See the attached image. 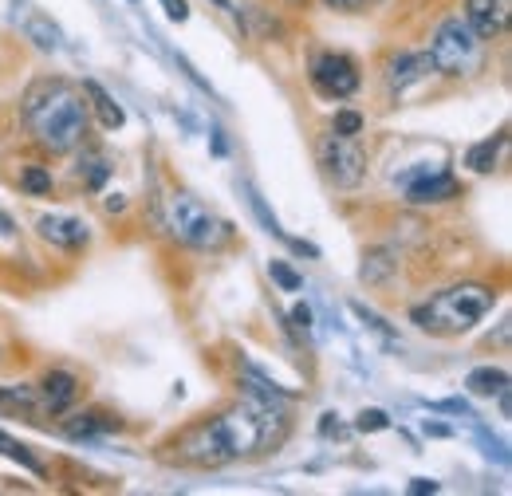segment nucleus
Segmentation results:
<instances>
[{
    "mask_svg": "<svg viewBox=\"0 0 512 496\" xmlns=\"http://www.w3.org/2000/svg\"><path fill=\"white\" fill-rule=\"evenodd\" d=\"M20 119L44 154L64 158L87 142L91 107H87V95L71 79L40 75L20 91Z\"/></svg>",
    "mask_w": 512,
    "mask_h": 496,
    "instance_id": "nucleus-1",
    "label": "nucleus"
},
{
    "mask_svg": "<svg viewBox=\"0 0 512 496\" xmlns=\"http://www.w3.org/2000/svg\"><path fill=\"white\" fill-rule=\"evenodd\" d=\"M497 284L489 280H453L446 288L430 292L422 304L410 308V323L434 339L469 335L489 311L497 308Z\"/></svg>",
    "mask_w": 512,
    "mask_h": 496,
    "instance_id": "nucleus-2",
    "label": "nucleus"
},
{
    "mask_svg": "<svg viewBox=\"0 0 512 496\" xmlns=\"http://www.w3.org/2000/svg\"><path fill=\"white\" fill-rule=\"evenodd\" d=\"M158 225H162L178 245L193 248V252H221V248L233 245V237H237L233 221L217 217V213H213L197 193H190V189H174V193L166 197V209H162Z\"/></svg>",
    "mask_w": 512,
    "mask_h": 496,
    "instance_id": "nucleus-3",
    "label": "nucleus"
},
{
    "mask_svg": "<svg viewBox=\"0 0 512 496\" xmlns=\"http://www.w3.org/2000/svg\"><path fill=\"white\" fill-rule=\"evenodd\" d=\"M485 48L477 40V32L465 24V16H442L430 32V48L426 56L434 63V75L442 79H469L485 67Z\"/></svg>",
    "mask_w": 512,
    "mask_h": 496,
    "instance_id": "nucleus-4",
    "label": "nucleus"
},
{
    "mask_svg": "<svg viewBox=\"0 0 512 496\" xmlns=\"http://www.w3.org/2000/svg\"><path fill=\"white\" fill-rule=\"evenodd\" d=\"M158 457L170 461V465H182V469H221V465H229V449L221 441L213 414H201V418H193L190 426L174 430L162 441Z\"/></svg>",
    "mask_w": 512,
    "mask_h": 496,
    "instance_id": "nucleus-5",
    "label": "nucleus"
},
{
    "mask_svg": "<svg viewBox=\"0 0 512 496\" xmlns=\"http://www.w3.org/2000/svg\"><path fill=\"white\" fill-rule=\"evenodd\" d=\"M316 166L335 189H359L367 182L371 158L359 138H339V134L323 130L316 138Z\"/></svg>",
    "mask_w": 512,
    "mask_h": 496,
    "instance_id": "nucleus-6",
    "label": "nucleus"
},
{
    "mask_svg": "<svg viewBox=\"0 0 512 496\" xmlns=\"http://www.w3.org/2000/svg\"><path fill=\"white\" fill-rule=\"evenodd\" d=\"M308 83L312 91L327 99V103H343L351 95H359L363 87V63L355 60L351 52H339V48H323L308 63Z\"/></svg>",
    "mask_w": 512,
    "mask_h": 496,
    "instance_id": "nucleus-7",
    "label": "nucleus"
},
{
    "mask_svg": "<svg viewBox=\"0 0 512 496\" xmlns=\"http://www.w3.org/2000/svg\"><path fill=\"white\" fill-rule=\"evenodd\" d=\"M426 79H434V63L426 52L402 48V52H390L383 60V83L394 99H402L410 87H422Z\"/></svg>",
    "mask_w": 512,
    "mask_h": 496,
    "instance_id": "nucleus-8",
    "label": "nucleus"
},
{
    "mask_svg": "<svg viewBox=\"0 0 512 496\" xmlns=\"http://www.w3.org/2000/svg\"><path fill=\"white\" fill-rule=\"evenodd\" d=\"M36 394H40V410L48 418H60L71 406H79L83 398V378L67 367H48L36 382Z\"/></svg>",
    "mask_w": 512,
    "mask_h": 496,
    "instance_id": "nucleus-9",
    "label": "nucleus"
},
{
    "mask_svg": "<svg viewBox=\"0 0 512 496\" xmlns=\"http://www.w3.org/2000/svg\"><path fill=\"white\" fill-rule=\"evenodd\" d=\"M127 422L115 414V410H103V406H71L67 414H60V434L67 437V441H95V437L103 434H119Z\"/></svg>",
    "mask_w": 512,
    "mask_h": 496,
    "instance_id": "nucleus-10",
    "label": "nucleus"
},
{
    "mask_svg": "<svg viewBox=\"0 0 512 496\" xmlns=\"http://www.w3.org/2000/svg\"><path fill=\"white\" fill-rule=\"evenodd\" d=\"M457 197H465L461 178H453L449 170H426V174L406 182V197L402 201L414 205V209H434V205H449Z\"/></svg>",
    "mask_w": 512,
    "mask_h": 496,
    "instance_id": "nucleus-11",
    "label": "nucleus"
},
{
    "mask_svg": "<svg viewBox=\"0 0 512 496\" xmlns=\"http://www.w3.org/2000/svg\"><path fill=\"white\" fill-rule=\"evenodd\" d=\"M36 237L44 245L60 248V252H87V245H91V225L83 217H71V213H44L36 221Z\"/></svg>",
    "mask_w": 512,
    "mask_h": 496,
    "instance_id": "nucleus-12",
    "label": "nucleus"
},
{
    "mask_svg": "<svg viewBox=\"0 0 512 496\" xmlns=\"http://www.w3.org/2000/svg\"><path fill=\"white\" fill-rule=\"evenodd\" d=\"M465 24L481 44H497L509 32V0H465Z\"/></svg>",
    "mask_w": 512,
    "mask_h": 496,
    "instance_id": "nucleus-13",
    "label": "nucleus"
},
{
    "mask_svg": "<svg viewBox=\"0 0 512 496\" xmlns=\"http://www.w3.org/2000/svg\"><path fill=\"white\" fill-rule=\"evenodd\" d=\"M402 268V252L394 245H375L363 252V264H359V280L367 288H390L394 276Z\"/></svg>",
    "mask_w": 512,
    "mask_h": 496,
    "instance_id": "nucleus-14",
    "label": "nucleus"
},
{
    "mask_svg": "<svg viewBox=\"0 0 512 496\" xmlns=\"http://www.w3.org/2000/svg\"><path fill=\"white\" fill-rule=\"evenodd\" d=\"M79 91L87 95V107H91V115H95V123L103 126V130H123L127 126V111H123V103L99 83V79H83L79 83Z\"/></svg>",
    "mask_w": 512,
    "mask_h": 496,
    "instance_id": "nucleus-15",
    "label": "nucleus"
},
{
    "mask_svg": "<svg viewBox=\"0 0 512 496\" xmlns=\"http://www.w3.org/2000/svg\"><path fill=\"white\" fill-rule=\"evenodd\" d=\"M233 16H237V24H241V32H245L249 40L272 44V40H280V36H284V20H280L272 8H264V4L233 8Z\"/></svg>",
    "mask_w": 512,
    "mask_h": 496,
    "instance_id": "nucleus-16",
    "label": "nucleus"
},
{
    "mask_svg": "<svg viewBox=\"0 0 512 496\" xmlns=\"http://www.w3.org/2000/svg\"><path fill=\"white\" fill-rule=\"evenodd\" d=\"M0 414L8 418H40V394L36 382H0Z\"/></svg>",
    "mask_w": 512,
    "mask_h": 496,
    "instance_id": "nucleus-17",
    "label": "nucleus"
},
{
    "mask_svg": "<svg viewBox=\"0 0 512 496\" xmlns=\"http://www.w3.org/2000/svg\"><path fill=\"white\" fill-rule=\"evenodd\" d=\"M505 142H509V130L501 126L493 138H481V142H473V146L465 150V166H469L473 174H493V170L501 166V150H505Z\"/></svg>",
    "mask_w": 512,
    "mask_h": 496,
    "instance_id": "nucleus-18",
    "label": "nucleus"
},
{
    "mask_svg": "<svg viewBox=\"0 0 512 496\" xmlns=\"http://www.w3.org/2000/svg\"><path fill=\"white\" fill-rule=\"evenodd\" d=\"M24 36L40 48V52H60L64 48V32H60V24L48 16V12H28V20H24Z\"/></svg>",
    "mask_w": 512,
    "mask_h": 496,
    "instance_id": "nucleus-19",
    "label": "nucleus"
},
{
    "mask_svg": "<svg viewBox=\"0 0 512 496\" xmlns=\"http://www.w3.org/2000/svg\"><path fill=\"white\" fill-rule=\"evenodd\" d=\"M509 386V371L505 367H473V371L465 374V390L473 394V398H497L501 390Z\"/></svg>",
    "mask_w": 512,
    "mask_h": 496,
    "instance_id": "nucleus-20",
    "label": "nucleus"
},
{
    "mask_svg": "<svg viewBox=\"0 0 512 496\" xmlns=\"http://www.w3.org/2000/svg\"><path fill=\"white\" fill-rule=\"evenodd\" d=\"M16 186H20L24 197H52L56 193V174L44 162H28V166H20Z\"/></svg>",
    "mask_w": 512,
    "mask_h": 496,
    "instance_id": "nucleus-21",
    "label": "nucleus"
},
{
    "mask_svg": "<svg viewBox=\"0 0 512 496\" xmlns=\"http://www.w3.org/2000/svg\"><path fill=\"white\" fill-rule=\"evenodd\" d=\"M0 457H8V461H16L20 469H28L32 477H48V465L20 441V437H12L8 430H0Z\"/></svg>",
    "mask_w": 512,
    "mask_h": 496,
    "instance_id": "nucleus-22",
    "label": "nucleus"
},
{
    "mask_svg": "<svg viewBox=\"0 0 512 496\" xmlns=\"http://www.w3.org/2000/svg\"><path fill=\"white\" fill-rule=\"evenodd\" d=\"M75 178L83 182V189H91V193H99L103 182L111 178V162H107V154H99L95 146L87 150V162L79 158V170H75Z\"/></svg>",
    "mask_w": 512,
    "mask_h": 496,
    "instance_id": "nucleus-23",
    "label": "nucleus"
},
{
    "mask_svg": "<svg viewBox=\"0 0 512 496\" xmlns=\"http://www.w3.org/2000/svg\"><path fill=\"white\" fill-rule=\"evenodd\" d=\"M331 134H339V138H359L363 130H367V115L363 111H351V107H339L335 115H331V126H327Z\"/></svg>",
    "mask_w": 512,
    "mask_h": 496,
    "instance_id": "nucleus-24",
    "label": "nucleus"
},
{
    "mask_svg": "<svg viewBox=\"0 0 512 496\" xmlns=\"http://www.w3.org/2000/svg\"><path fill=\"white\" fill-rule=\"evenodd\" d=\"M284 331H292L300 343H312V331H316V315H312V308H308V304H292Z\"/></svg>",
    "mask_w": 512,
    "mask_h": 496,
    "instance_id": "nucleus-25",
    "label": "nucleus"
},
{
    "mask_svg": "<svg viewBox=\"0 0 512 496\" xmlns=\"http://www.w3.org/2000/svg\"><path fill=\"white\" fill-rule=\"evenodd\" d=\"M268 280H272L280 292H300V288H304V276H300L288 260H268Z\"/></svg>",
    "mask_w": 512,
    "mask_h": 496,
    "instance_id": "nucleus-26",
    "label": "nucleus"
},
{
    "mask_svg": "<svg viewBox=\"0 0 512 496\" xmlns=\"http://www.w3.org/2000/svg\"><path fill=\"white\" fill-rule=\"evenodd\" d=\"M355 430H359V434H383V430H390V414L379 410V406H367V410H359Z\"/></svg>",
    "mask_w": 512,
    "mask_h": 496,
    "instance_id": "nucleus-27",
    "label": "nucleus"
},
{
    "mask_svg": "<svg viewBox=\"0 0 512 496\" xmlns=\"http://www.w3.org/2000/svg\"><path fill=\"white\" fill-rule=\"evenodd\" d=\"M320 4L331 12H367L375 0H320Z\"/></svg>",
    "mask_w": 512,
    "mask_h": 496,
    "instance_id": "nucleus-28",
    "label": "nucleus"
},
{
    "mask_svg": "<svg viewBox=\"0 0 512 496\" xmlns=\"http://www.w3.org/2000/svg\"><path fill=\"white\" fill-rule=\"evenodd\" d=\"M162 8H166V16L174 24H186L190 20V0H162Z\"/></svg>",
    "mask_w": 512,
    "mask_h": 496,
    "instance_id": "nucleus-29",
    "label": "nucleus"
},
{
    "mask_svg": "<svg viewBox=\"0 0 512 496\" xmlns=\"http://www.w3.org/2000/svg\"><path fill=\"white\" fill-rule=\"evenodd\" d=\"M103 213H107V217L127 213V193H103Z\"/></svg>",
    "mask_w": 512,
    "mask_h": 496,
    "instance_id": "nucleus-30",
    "label": "nucleus"
},
{
    "mask_svg": "<svg viewBox=\"0 0 512 496\" xmlns=\"http://www.w3.org/2000/svg\"><path fill=\"white\" fill-rule=\"evenodd\" d=\"M406 493H410V496L438 493V481H430V477H414V481H410V485H406Z\"/></svg>",
    "mask_w": 512,
    "mask_h": 496,
    "instance_id": "nucleus-31",
    "label": "nucleus"
},
{
    "mask_svg": "<svg viewBox=\"0 0 512 496\" xmlns=\"http://www.w3.org/2000/svg\"><path fill=\"white\" fill-rule=\"evenodd\" d=\"M335 434H339V414L327 410V414L320 418V437H335Z\"/></svg>",
    "mask_w": 512,
    "mask_h": 496,
    "instance_id": "nucleus-32",
    "label": "nucleus"
},
{
    "mask_svg": "<svg viewBox=\"0 0 512 496\" xmlns=\"http://www.w3.org/2000/svg\"><path fill=\"white\" fill-rule=\"evenodd\" d=\"M0 237H16V217L0 205Z\"/></svg>",
    "mask_w": 512,
    "mask_h": 496,
    "instance_id": "nucleus-33",
    "label": "nucleus"
},
{
    "mask_svg": "<svg viewBox=\"0 0 512 496\" xmlns=\"http://www.w3.org/2000/svg\"><path fill=\"white\" fill-rule=\"evenodd\" d=\"M426 437H453L449 426H438V422H426Z\"/></svg>",
    "mask_w": 512,
    "mask_h": 496,
    "instance_id": "nucleus-34",
    "label": "nucleus"
},
{
    "mask_svg": "<svg viewBox=\"0 0 512 496\" xmlns=\"http://www.w3.org/2000/svg\"><path fill=\"white\" fill-rule=\"evenodd\" d=\"M213 154H225V138H221V130H213Z\"/></svg>",
    "mask_w": 512,
    "mask_h": 496,
    "instance_id": "nucleus-35",
    "label": "nucleus"
},
{
    "mask_svg": "<svg viewBox=\"0 0 512 496\" xmlns=\"http://www.w3.org/2000/svg\"><path fill=\"white\" fill-rule=\"evenodd\" d=\"M213 4H217L221 12H233V0H213Z\"/></svg>",
    "mask_w": 512,
    "mask_h": 496,
    "instance_id": "nucleus-36",
    "label": "nucleus"
},
{
    "mask_svg": "<svg viewBox=\"0 0 512 496\" xmlns=\"http://www.w3.org/2000/svg\"><path fill=\"white\" fill-rule=\"evenodd\" d=\"M284 4H288V8H308L312 0H284Z\"/></svg>",
    "mask_w": 512,
    "mask_h": 496,
    "instance_id": "nucleus-37",
    "label": "nucleus"
},
{
    "mask_svg": "<svg viewBox=\"0 0 512 496\" xmlns=\"http://www.w3.org/2000/svg\"><path fill=\"white\" fill-rule=\"evenodd\" d=\"M0 363H4V343H0Z\"/></svg>",
    "mask_w": 512,
    "mask_h": 496,
    "instance_id": "nucleus-38",
    "label": "nucleus"
}]
</instances>
